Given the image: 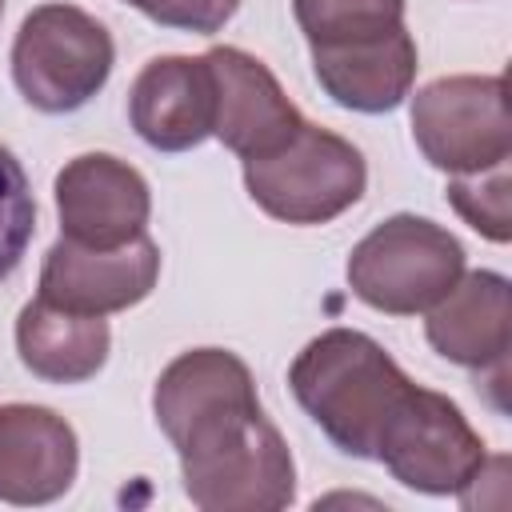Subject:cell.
Instances as JSON below:
<instances>
[{
    "label": "cell",
    "instance_id": "3",
    "mask_svg": "<svg viewBox=\"0 0 512 512\" xmlns=\"http://www.w3.org/2000/svg\"><path fill=\"white\" fill-rule=\"evenodd\" d=\"M348 288L376 312L416 316L428 312L464 272L460 240L412 212L376 224L348 256Z\"/></svg>",
    "mask_w": 512,
    "mask_h": 512
},
{
    "label": "cell",
    "instance_id": "8",
    "mask_svg": "<svg viewBox=\"0 0 512 512\" xmlns=\"http://www.w3.org/2000/svg\"><path fill=\"white\" fill-rule=\"evenodd\" d=\"M60 236L80 248H120L144 236L152 216L148 180L108 152H84L56 172Z\"/></svg>",
    "mask_w": 512,
    "mask_h": 512
},
{
    "label": "cell",
    "instance_id": "10",
    "mask_svg": "<svg viewBox=\"0 0 512 512\" xmlns=\"http://www.w3.org/2000/svg\"><path fill=\"white\" fill-rule=\"evenodd\" d=\"M208 72H212V136L236 152L240 160H256L276 152L296 136L304 116L296 104L284 96L280 80L268 72L264 60L240 52V48H208L204 52Z\"/></svg>",
    "mask_w": 512,
    "mask_h": 512
},
{
    "label": "cell",
    "instance_id": "12",
    "mask_svg": "<svg viewBox=\"0 0 512 512\" xmlns=\"http://www.w3.org/2000/svg\"><path fill=\"white\" fill-rule=\"evenodd\" d=\"M428 344L472 372L496 368L504 372L512 348V292L500 272L476 268L460 272V280L428 308L424 320Z\"/></svg>",
    "mask_w": 512,
    "mask_h": 512
},
{
    "label": "cell",
    "instance_id": "1",
    "mask_svg": "<svg viewBox=\"0 0 512 512\" xmlns=\"http://www.w3.org/2000/svg\"><path fill=\"white\" fill-rule=\"evenodd\" d=\"M160 432L180 456L184 496L204 512H280L296 496V464L264 416L236 352H180L152 388Z\"/></svg>",
    "mask_w": 512,
    "mask_h": 512
},
{
    "label": "cell",
    "instance_id": "5",
    "mask_svg": "<svg viewBox=\"0 0 512 512\" xmlns=\"http://www.w3.org/2000/svg\"><path fill=\"white\" fill-rule=\"evenodd\" d=\"M244 184L272 220L328 224L364 196L368 168L352 140L304 120L288 144L244 160Z\"/></svg>",
    "mask_w": 512,
    "mask_h": 512
},
{
    "label": "cell",
    "instance_id": "19",
    "mask_svg": "<svg viewBox=\"0 0 512 512\" xmlns=\"http://www.w3.org/2000/svg\"><path fill=\"white\" fill-rule=\"evenodd\" d=\"M132 8H140L148 20L164 24V28H180V32H196V36H212L220 32L240 0H124Z\"/></svg>",
    "mask_w": 512,
    "mask_h": 512
},
{
    "label": "cell",
    "instance_id": "6",
    "mask_svg": "<svg viewBox=\"0 0 512 512\" xmlns=\"http://www.w3.org/2000/svg\"><path fill=\"white\" fill-rule=\"evenodd\" d=\"M412 140L440 172H480L512 156L504 76H440L412 96Z\"/></svg>",
    "mask_w": 512,
    "mask_h": 512
},
{
    "label": "cell",
    "instance_id": "18",
    "mask_svg": "<svg viewBox=\"0 0 512 512\" xmlns=\"http://www.w3.org/2000/svg\"><path fill=\"white\" fill-rule=\"evenodd\" d=\"M36 232V196L32 184L12 156V148L0 144V280H8Z\"/></svg>",
    "mask_w": 512,
    "mask_h": 512
},
{
    "label": "cell",
    "instance_id": "20",
    "mask_svg": "<svg viewBox=\"0 0 512 512\" xmlns=\"http://www.w3.org/2000/svg\"><path fill=\"white\" fill-rule=\"evenodd\" d=\"M0 16H4V0H0Z\"/></svg>",
    "mask_w": 512,
    "mask_h": 512
},
{
    "label": "cell",
    "instance_id": "16",
    "mask_svg": "<svg viewBox=\"0 0 512 512\" xmlns=\"http://www.w3.org/2000/svg\"><path fill=\"white\" fill-rule=\"evenodd\" d=\"M292 16L312 48H332L400 28L404 0H292Z\"/></svg>",
    "mask_w": 512,
    "mask_h": 512
},
{
    "label": "cell",
    "instance_id": "14",
    "mask_svg": "<svg viewBox=\"0 0 512 512\" xmlns=\"http://www.w3.org/2000/svg\"><path fill=\"white\" fill-rule=\"evenodd\" d=\"M416 40L400 24L392 32L352 40V44H332V48H312V72L320 88L348 112H392L412 80H416Z\"/></svg>",
    "mask_w": 512,
    "mask_h": 512
},
{
    "label": "cell",
    "instance_id": "4",
    "mask_svg": "<svg viewBox=\"0 0 512 512\" xmlns=\"http://www.w3.org/2000/svg\"><path fill=\"white\" fill-rule=\"evenodd\" d=\"M108 28L76 4H40L24 16L12 44V80L20 96L48 116L84 108L112 72Z\"/></svg>",
    "mask_w": 512,
    "mask_h": 512
},
{
    "label": "cell",
    "instance_id": "17",
    "mask_svg": "<svg viewBox=\"0 0 512 512\" xmlns=\"http://www.w3.org/2000/svg\"><path fill=\"white\" fill-rule=\"evenodd\" d=\"M452 208L488 240L508 244L512 236V172L508 160L480 168V172H456L448 180Z\"/></svg>",
    "mask_w": 512,
    "mask_h": 512
},
{
    "label": "cell",
    "instance_id": "15",
    "mask_svg": "<svg viewBox=\"0 0 512 512\" xmlns=\"http://www.w3.org/2000/svg\"><path fill=\"white\" fill-rule=\"evenodd\" d=\"M112 348V332L104 316L64 312L48 300H28L16 316V352L20 364L48 384H80L92 380Z\"/></svg>",
    "mask_w": 512,
    "mask_h": 512
},
{
    "label": "cell",
    "instance_id": "9",
    "mask_svg": "<svg viewBox=\"0 0 512 512\" xmlns=\"http://www.w3.org/2000/svg\"><path fill=\"white\" fill-rule=\"evenodd\" d=\"M156 276L160 248L148 232L120 248H80L60 236L40 268V300L80 316H112L140 304Z\"/></svg>",
    "mask_w": 512,
    "mask_h": 512
},
{
    "label": "cell",
    "instance_id": "13",
    "mask_svg": "<svg viewBox=\"0 0 512 512\" xmlns=\"http://www.w3.org/2000/svg\"><path fill=\"white\" fill-rule=\"evenodd\" d=\"M80 448L64 416L40 404H0V500L52 504L76 480Z\"/></svg>",
    "mask_w": 512,
    "mask_h": 512
},
{
    "label": "cell",
    "instance_id": "7",
    "mask_svg": "<svg viewBox=\"0 0 512 512\" xmlns=\"http://www.w3.org/2000/svg\"><path fill=\"white\" fill-rule=\"evenodd\" d=\"M376 460L404 488L448 496L464 492L472 476L484 472L488 452L448 396L412 384L376 440Z\"/></svg>",
    "mask_w": 512,
    "mask_h": 512
},
{
    "label": "cell",
    "instance_id": "2",
    "mask_svg": "<svg viewBox=\"0 0 512 512\" xmlns=\"http://www.w3.org/2000/svg\"><path fill=\"white\" fill-rule=\"evenodd\" d=\"M288 388L340 452L376 460V440L412 380L372 336L328 328L300 348L288 368Z\"/></svg>",
    "mask_w": 512,
    "mask_h": 512
},
{
    "label": "cell",
    "instance_id": "11",
    "mask_svg": "<svg viewBox=\"0 0 512 512\" xmlns=\"http://www.w3.org/2000/svg\"><path fill=\"white\" fill-rule=\"evenodd\" d=\"M212 72L204 56H156L128 88V120L156 152H188L212 136Z\"/></svg>",
    "mask_w": 512,
    "mask_h": 512
}]
</instances>
